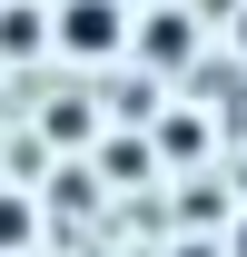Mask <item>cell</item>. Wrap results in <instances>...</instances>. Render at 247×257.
Masks as SVG:
<instances>
[{"mask_svg": "<svg viewBox=\"0 0 247 257\" xmlns=\"http://www.w3.org/2000/svg\"><path fill=\"white\" fill-rule=\"evenodd\" d=\"M237 257H247V218H237Z\"/></svg>", "mask_w": 247, "mask_h": 257, "instance_id": "cell-5", "label": "cell"}, {"mask_svg": "<svg viewBox=\"0 0 247 257\" xmlns=\"http://www.w3.org/2000/svg\"><path fill=\"white\" fill-rule=\"evenodd\" d=\"M237 50H247V10H237Z\"/></svg>", "mask_w": 247, "mask_h": 257, "instance_id": "cell-4", "label": "cell"}, {"mask_svg": "<svg viewBox=\"0 0 247 257\" xmlns=\"http://www.w3.org/2000/svg\"><path fill=\"white\" fill-rule=\"evenodd\" d=\"M149 50H158V69L188 50V20H178V10H158V20H149Z\"/></svg>", "mask_w": 247, "mask_h": 257, "instance_id": "cell-3", "label": "cell"}, {"mask_svg": "<svg viewBox=\"0 0 247 257\" xmlns=\"http://www.w3.org/2000/svg\"><path fill=\"white\" fill-rule=\"evenodd\" d=\"M0 257H30V198L0 188Z\"/></svg>", "mask_w": 247, "mask_h": 257, "instance_id": "cell-2", "label": "cell"}, {"mask_svg": "<svg viewBox=\"0 0 247 257\" xmlns=\"http://www.w3.org/2000/svg\"><path fill=\"white\" fill-rule=\"evenodd\" d=\"M129 30H139V20H129V0H50V50H60V60H119L129 50Z\"/></svg>", "mask_w": 247, "mask_h": 257, "instance_id": "cell-1", "label": "cell"}]
</instances>
